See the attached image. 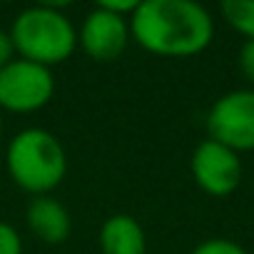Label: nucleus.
Wrapping results in <instances>:
<instances>
[{
  "mask_svg": "<svg viewBox=\"0 0 254 254\" xmlns=\"http://www.w3.org/2000/svg\"><path fill=\"white\" fill-rule=\"evenodd\" d=\"M130 35L152 55L190 58L209 48L214 20L194 0H142L130 15Z\"/></svg>",
  "mask_w": 254,
  "mask_h": 254,
  "instance_id": "nucleus-1",
  "label": "nucleus"
},
{
  "mask_svg": "<svg viewBox=\"0 0 254 254\" xmlns=\"http://www.w3.org/2000/svg\"><path fill=\"white\" fill-rule=\"evenodd\" d=\"M5 162L10 180L38 197L55 190L67 172V157L60 140L40 127L23 130L10 140Z\"/></svg>",
  "mask_w": 254,
  "mask_h": 254,
  "instance_id": "nucleus-2",
  "label": "nucleus"
},
{
  "mask_svg": "<svg viewBox=\"0 0 254 254\" xmlns=\"http://www.w3.org/2000/svg\"><path fill=\"white\" fill-rule=\"evenodd\" d=\"M15 53L35 65L50 67L65 63L77 45V33L67 15L55 5H35L23 10L10 30Z\"/></svg>",
  "mask_w": 254,
  "mask_h": 254,
  "instance_id": "nucleus-3",
  "label": "nucleus"
},
{
  "mask_svg": "<svg viewBox=\"0 0 254 254\" xmlns=\"http://www.w3.org/2000/svg\"><path fill=\"white\" fill-rule=\"evenodd\" d=\"M209 140L239 152L254 150V90H232L207 112Z\"/></svg>",
  "mask_w": 254,
  "mask_h": 254,
  "instance_id": "nucleus-4",
  "label": "nucleus"
},
{
  "mask_svg": "<svg viewBox=\"0 0 254 254\" xmlns=\"http://www.w3.org/2000/svg\"><path fill=\"white\" fill-rule=\"evenodd\" d=\"M55 95L50 67L28 63L23 58L0 70V107L8 112H35Z\"/></svg>",
  "mask_w": 254,
  "mask_h": 254,
  "instance_id": "nucleus-5",
  "label": "nucleus"
},
{
  "mask_svg": "<svg viewBox=\"0 0 254 254\" xmlns=\"http://www.w3.org/2000/svg\"><path fill=\"white\" fill-rule=\"evenodd\" d=\"M190 170L197 187L212 197H227L242 182L239 155L214 140H204L194 147Z\"/></svg>",
  "mask_w": 254,
  "mask_h": 254,
  "instance_id": "nucleus-6",
  "label": "nucleus"
},
{
  "mask_svg": "<svg viewBox=\"0 0 254 254\" xmlns=\"http://www.w3.org/2000/svg\"><path fill=\"white\" fill-rule=\"evenodd\" d=\"M127 40H130V18L102 10L100 5H95L80 28V45L97 63L117 60L125 53Z\"/></svg>",
  "mask_w": 254,
  "mask_h": 254,
  "instance_id": "nucleus-7",
  "label": "nucleus"
},
{
  "mask_svg": "<svg viewBox=\"0 0 254 254\" xmlns=\"http://www.w3.org/2000/svg\"><path fill=\"white\" fill-rule=\"evenodd\" d=\"M28 227L40 242L63 244L70 237L72 222H70L67 209L58 199L43 194V197H35L28 207Z\"/></svg>",
  "mask_w": 254,
  "mask_h": 254,
  "instance_id": "nucleus-8",
  "label": "nucleus"
},
{
  "mask_svg": "<svg viewBox=\"0 0 254 254\" xmlns=\"http://www.w3.org/2000/svg\"><path fill=\"white\" fill-rule=\"evenodd\" d=\"M145 229L132 214H112L100 227L102 254H145Z\"/></svg>",
  "mask_w": 254,
  "mask_h": 254,
  "instance_id": "nucleus-9",
  "label": "nucleus"
},
{
  "mask_svg": "<svg viewBox=\"0 0 254 254\" xmlns=\"http://www.w3.org/2000/svg\"><path fill=\"white\" fill-rule=\"evenodd\" d=\"M219 13L229 28H234L247 40H254V0H224Z\"/></svg>",
  "mask_w": 254,
  "mask_h": 254,
  "instance_id": "nucleus-10",
  "label": "nucleus"
},
{
  "mask_svg": "<svg viewBox=\"0 0 254 254\" xmlns=\"http://www.w3.org/2000/svg\"><path fill=\"white\" fill-rule=\"evenodd\" d=\"M192 254H249L244 247H239L237 242L232 239H207L202 244H197L192 249Z\"/></svg>",
  "mask_w": 254,
  "mask_h": 254,
  "instance_id": "nucleus-11",
  "label": "nucleus"
},
{
  "mask_svg": "<svg viewBox=\"0 0 254 254\" xmlns=\"http://www.w3.org/2000/svg\"><path fill=\"white\" fill-rule=\"evenodd\" d=\"M0 254H23L18 232L5 222H0Z\"/></svg>",
  "mask_w": 254,
  "mask_h": 254,
  "instance_id": "nucleus-12",
  "label": "nucleus"
},
{
  "mask_svg": "<svg viewBox=\"0 0 254 254\" xmlns=\"http://www.w3.org/2000/svg\"><path fill=\"white\" fill-rule=\"evenodd\" d=\"M239 70H242V75L249 80V82H254V40H244V45L239 48Z\"/></svg>",
  "mask_w": 254,
  "mask_h": 254,
  "instance_id": "nucleus-13",
  "label": "nucleus"
},
{
  "mask_svg": "<svg viewBox=\"0 0 254 254\" xmlns=\"http://www.w3.org/2000/svg\"><path fill=\"white\" fill-rule=\"evenodd\" d=\"M13 60H15V48H13L10 33L0 30V70H3L8 63H13Z\"/></svg>",
  "mask_w": 254,
  "mask_h": 254,
  "instance_id": "nucleus-14",
  "label": "nucleus"
},
{
  "mask_svg": "<svg viewBox=\"0 0 254 254\" xmlns=\"http://www.w3.org/2000/svg\"><path fill=\"white\" fill-rule=\"evenodd\" d=\"M0 132H3V122H0Z\"/></svg>",
  "mask_w": 254,
  "mask_h": 254,
  "instance_id": "nucleus-15",
  "label": "nucleus"
}]
</instances>
